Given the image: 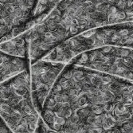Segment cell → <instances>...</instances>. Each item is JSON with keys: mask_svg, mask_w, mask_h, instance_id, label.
Returning a JSON list of instances; mask_svg holds the SVG:
<instances>
[{"mask_svg": "<svg viewBox=\"0 0 133 133\" xmlns=\"http://www.w3.org/2000/svg\"><path fill=\"white\" fill-rule=\"evenodd\" d=\"M40 115L58 133H133V83L68 63Z\"/></svg>", "mask_w": 133, "mask_h": 133, "instance_id": "obj_1", "label": "cell"}, {"mask_svg": "<svg viewBox=\"0 0 133 133\" xmlns=\"http://www.w3.org/2000/svg\"><path fill=\"white\" fill-rule=\"evenodd\" d=\"M133 23V0H62L42 22L26 32L30 64L55 46L83 32Z\"/></svg>", "mask_w": 133, "mask_h": 133, "instance_id": "obj_2", "label": "cell"}, {"mask_svg": "<svg viewBox=\"0 0 133 133\" xmlns=\"http://www.w3.org/2000/svg\"><path fill=\"white\" fill-rule=\"evenodd\" d=\"M33 102L30 70L0 84V117L13 133H35L40 116Z\"/></svg>", "mask_w": 133, "mask_h": 133, "instance_id": "obj_3", "label": "cell"}, {"mask_svg": "<svg viewBox=\"0 0 133 133\" xmlns=\"http://www.w3.org/2000/svg\"><path fill=\"white\" fill-rule=\"evenodd\" d=\"M107 45L133 48V23L119 24L83 32L60 43L42 59L68 64L84 52Z\"/></svg>", "mask_w": 133, "mask_h": 133, "instance_id": "obj_4", "label": "cell"}, {"mask_svg": "<svg viewBox=\"0 0 133 133\" xmlns=\"http://www.w3.org/2000/svg\"><path fill=\"white\" fill-rule=\"evenodd\" d=\"M69 63L133 83V48L107 45L84 52Z\"/></svg>", "mask_w": 133, "mask_h": 133, "instance_id": "obj_5", "label": "cell"}, {"mask_svg": "<svg viewBox=\"0 0 133 133\" xmlns=\"http://www.w3.org/2000/svg\"><path fill=\"white\" fill-rule=\"evenodd\" d=\"M38 0H0V43L23 33Z\"/></svg>", "mask_w": 133, "mask_h": 133, "instance_id": "obj_6", "label": "cell"}, {"mask_svg": "<svg viewBox=\"0 0 133 133\" xmlns=\"http://www.w3.org/2000/svg\"><path fill=\"white\" fill-rule=\"evenodd\" d=\"M67 64L40 59L30 64V79L33 102L40 114L44 103Z\"/></svg>", "mask_w": 133, "mask_h": 133, "instance_id": "obj_7", "label": "cell"}, {"mask_svg": "<svg viewBox=\"0 0 133 133\" xmlns=\"http://www.w3.org/2000/svg\"><path fill=\"white\" fill-rule=\"evenodd\" d=\"M29 62L28 57H17L0 51V84L29 69Z\"/></svg>", "mask_w": 133, "mask_h": 133, "instance_id": "obj_8", "label": "cell"}, {"mask_svg": "<svg viewBox=\"0 0 133 133\" xmlns=\"http://www.w3.org/2000/svg\"><path fill=\"white\" fill-rule=\"evenodd\" d=\"M28 49L29 45L26 32L0 43V51L17 57H28Z\"/></svg>", "mask_w": 133, "mask_h": 133, "instance_id": "obj_9", "label": "cell"}, {"mask_svg": "<svg viewBox=\"0 0 133 133\" xmlns=\"http://www.w3.org/2000/svg\"><path fill=\"white\" fill-rule=\"evenodd\" d=\"M61 1L62 0H38L31 18L23 28V33L42 22Z\"/></svg>", "mask_w": 133, "mask_h": 133, "instance_id": "obj_10", "label": "cell"}, {"mask_svg": "<svg viewBox=\"0 0 133 133\" xmlns=\"http://www.w3.org/2000/svg\"><path fill=\"white\" fill-rule=\"evenodd\" d=\"M35 133H58V132L51 129L50 127H48L42 120V119L40 118L39 123H38V128Z\"/></svg>", "mask_w": 133, "mask_h": 133, "instance_id": "obj_11", "label": "cell"}, {"mask_svg": "<svg viewBox=\"0 0 133 133\" xmlns=\"http://www.w3.org/2000/svg\"><path fill=\"white\" fill-rule=\"evenodd\" d=\"M0 133H13L6 126L1 117H0Z\"/></svg>", "mask_w": 133, "mask_h": 133, "instance_id": "obj_12", "label": "cell"}]
</instances>
